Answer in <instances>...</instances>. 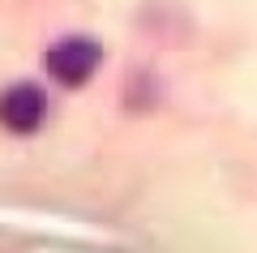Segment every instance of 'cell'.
<instances>
[{
	"label": "cell",
	"mask_w": 257,
	"mask_h": 253,
	"mask_svg": "<svg viewBox=\"0 0 257 253\" xmlns=\"http://www.w3.org/2000/svg\"><path fill=\"white\" fill-rule=\"evenodd\" d=\"M99 60H103L99 43H94V39H82V35H69V39H60V43H52L47 56H43L47 73H52L60 86H86V81L94 77V69H99Z\"/></svg>",
	"instance_id": "obj_1"
},
{
	"label": "cell",
	"mask_w": 257,
	"mask_h": 253,
	"mask_svg": "<svg viewBox=\"0 0 257 253\" xmlns=\"http://www.w3.org/2000/svg\"><path fill=\"white\" fill-rule=\"evenodd\" d=\"M47 116V99L39 86L22 81V86H9V91L0 95V129H9V133H35Z\"/></svg>",
	"instance_id": "obj_2"
}]
</instances>
